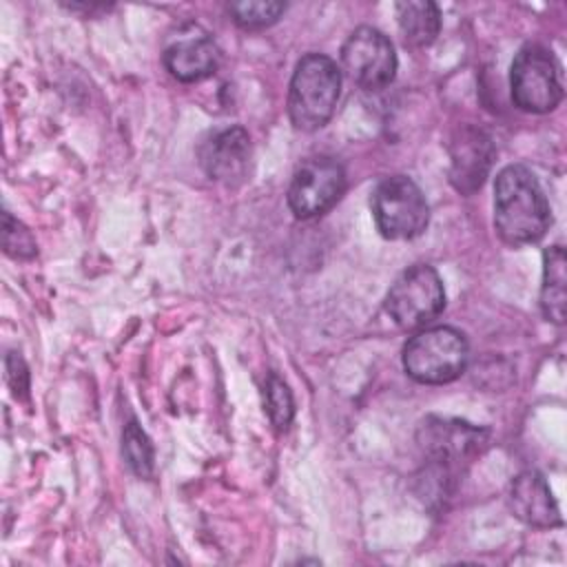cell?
<instances>
[{"mask_svg": "<svg viewBox=\"0 0 567 567\" xmlns=\"http://www.w3.org/2000/svg\"><path fill=\"white\" fill-rule=\"evenodd\" d=\"M551 226V208L536 175L523 164L505 166L494 182V228L509 246L538 241Z\"/></svg>", "mask_w": 567, "mask_h": 567, "instance_id": "1", "label": "cell"}, {"mask_svg": "<svg viewBox=\"0 0 567 567\" xmlns=\"http://www.w3.org/2000/svg\"><path fill=\"white\" fill-rule=\"evenodd\" d=\"M341 95V69L323 53L303 55L290 78L288 117L299 131H317L330 122Z\"/></svg>", "mask_w": 567, "mask_h": 567, "instance_id": "2", "label": "cell"}, {"mask_svg": "<svg viewBox=\"0 0 567 567\" xmlns=\"http://www.w3.org/2000/svg\"><path fill=\"white\" fill-rule=\"evenodd\" d=\"M416 443L430 461L434 478L445 485L483 454L489 443V430L452 416H425L419 423Z\"/></svg>", "mask_w": 567, "mask_h": 567, "instance_id": "3", "label": "cell"}, {"mask_svg": "<svg viewBox=\"0 0 567 567\" xmlns=\"http://www.w3.org/2000/svg\"><path fill=\"white\" fill-rule=\"evenodd\" d=\"M467 359V339L452 326L423 328L403 346L405 374L425 385H443L458 379Z\"/></svg>", "mask_w": 567, "mask_h": 567, "instance_id": "4", "label": "cell"}, {"mask_svg": "<svg viewBox=\"0 0 567 567\" xmlns=\"http://www.w3.org/2000/svg\"><path fill=\"white\" fill-rule=\"evenodd\" d=\"M512 102L525 113H549L563 100V71L543 44H525L509 69Z\"/></svg>", "mask_w": 567, "mask_h": 567, "instance_id": "5", "label": "cell"}, {"mask_svg": "<svg viewBox=\"0 0 567 567\" xmlns=\"http://www.w3.org/2000/svg\"><path fill=\"white\" fill-rule=\"evenodd\" d=\"M377 230L385 239H414L430 221L423 190L408 175H392L377 184L370 197Z\"/></svg>", "mask_w": 567, "mask_h": 567, "instance_id": "6", "label": "cell"}, {"mask_svg": "<svg viewBox=\"0 0 567 567\" xmlns=\"http://www.w3.org/2000/svg\"><path fill=\"white\" fill-rule=\"evenodd\" d=\"M445 308V288L439 272L427 264L403 270L385 295V312L403 330L430 326Z\"/></svg>", "mask_w": 567, "mask_h": 567, "instance_id": "7", "label": "cell"}, {"mask_svg": "<svg viewBox=\"0 0 567 567\" xmlns=\"http://www.w3.org/2000/svg\"><path fill=\"white\" fill-rule=\"evenodd\" d=\"M343 73L365 91L385 89L396 75V53L390 38L374 27H357L341 47Z\"/></svg>", "mask_w": 567, "mask_h": 567, "instance_id": "8", "label": "cell"}, {"mask_svg": "<svg viewBox=\"0 0 567 567\" xmlns=\"http://www.w3.org/2000/svg\"><path fill=\"white\" fill-rule=\"evenodd\" d=\"M346 190L343 166L326 155L299 164L288 186V206L295 217L310 219L330 210Z\"/></svg>", "mask_w": 567, "mask_h": 567, "instance_id": "9", "label": "cell"}, {"mask_svg": "<svg viewBox=\"0 0 567 567\" xmlns=\"http://www.w3.org/2000/svg\"><path fill=\"white\" fill-rule=\"evenodd\" d=\"M166 71L179 82H199L219 66V47L197 24H184L168 38L162 53Z\"/></svg>", "mask_w": 567, "mask_h": 567, "instance_id": "10", "label": "cell"}, {"mask_svg": "<svg viewBox=\"0 0 567 567\" xmlns=\"http://www.w3.org/2000/svg\"><path fill=\"white\" fill-rule=\"evenodd\" d=\"M496 157V148L492 137L472 124H463L454 131L450 140V182L463 193H476Z\"/></svg>", "mask_w": 567, "mask_h": 567, "instance_id": "11", "label": "cell"}, {"mask_svg": "<svg viewBox=\"0 0 567 567\" xmlns=\"http://www.w3.org/2000/svg\"><path fill=\"white\" fill-rule=\"evenodd\" d=\"M204 173L226 186H237L248 177L252 146L250 135L241 126H228L210 133L197 148Z\"/></svg>", "mask_w": 567, "mask_h": 567, "instance_id": "12", "label": "cell"}, {"mask_svg": "<svg viewBox=\"0 0 567 567\" xmlns=\"http://www.w3.org/2000/svg\"><path fill=\"white\" fill-rule=\"evenodd\" d=\"M507 501L514 516L529 527L549 529L563 523L558 503L545 476L536 470H525L512 478Z\"/></svg>", "mask_w": 567, "mask_h": 567, "instance_id": "13", "label": "cell"}, {"mask_svg": "<svg viewBox=\"0 0 567 567\" xmlns=\"http://www.w3.org/2000/svg\"><path fill=\"white\" fill-rule=\"evenodd\" d=\"M565 306H567V257H565V248L556 244L543 252L540 310L547 321L563 326Z\"/></svg>", "mask_w": 567, "mask_h": 567, "instance_id": "14", "label": "cell"}, {"mask_svg": "<svg viewBox=\"0 0 567 567\" xmlns=\"http://www.w3.org/2000/svg\"><path fill=\"white\" fill-rule=\"evenodd\" d=\"M399 31L410 47H427L436 40L441 31L439 4L430 0H408L396 2Z\"/></svg>", "mask_w": 567, "mask_h": 567, "instance_id": "15", "label": "cell"}, {"mask_svg": "<svg viewBox=\"0 0 567 567\" xmlns=\"http://www.w3.org/2000/svg\"><path fill=\"white\" fill-rule=\"evenodd\" d=\"M122 456L135 476L148 478L153 474V465H155L153 443L135 419L128 421L122 430Z\"/></svg>", "mask_w": 567, "mask_h": 567, "instance_id": "16", "label": "cell"}, {"mask_svg": "<svg viewBox=\"0 0 567 567\" xmlns=\"http://www.w3.org/2000/svg\"><path fill=\"white\" fill-rule=\"evenodd\" d=\"M264 408L277 430H286L295 416V399L284 379L275 372L268 374L264 385Z\"/></svg>", "mask_w": 567, "mask_h": 567, "instance_id": "17", "label": "cell"}, {"mask_svg": "<svg viewBox=\"0 0 567 567\" xmlns=\"http://www.w3.org/2000/svg\"><path fill=\"white\" fill-rule=\"evenodd\" d=\"M286 11L284 2L270 0H250V2H233L228 4V13L241 29H264L279 20Z\"/></svg>", "mask_w": 567, "mask_h": 567, "instance_id": "18", "label": "cell"}, {"mask_svg": "<svg viewBox=\"0 0 567 567\" xmlns=\"http://www.w3.org/2000/svg\"><path fill=\"white\" fill-rule=\"evenodd\" d=\"M2 248L13 259H31L38 252L31 230L9 213L2 215Z\"/></svg>", "mask_w": 567, "mask_h": 567, "instance_id": "19", "label": "cell"}]
</instances>
